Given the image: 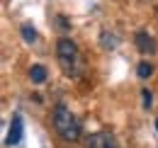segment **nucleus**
Wrapping results in <instances>:
<instances>
[{
  "label": "nucleus",
  "mask_w": 158,
  "mask_h": 148,
  "mask_svg": "<svg viewBox=\"0 0 158 148\" xmlns=\"http://www.w3.org/2000/svg\"><path fill=\"white\" fill-rule=\"evenodd\" d=\"M54 129L59 131V136L66 138V141H78L80 138V124L66 105H59L54 109Z\"/></svg>",
  "instance_id": "nucleus-1"
},
{
  "label": "nucleus",
  "mask_w": 158,
  "mask_h": 148,
  "mask_svg": "<svg viewBox=\"0 0 158 148\" xmlns=\"http://www.w3.org/2000/svg\"><path fill=\"white\" fill-rule=\"evenodd\" d=\"M29 78H32V83H44V80H46V68L39 66V63L32 66V68H29Z\"/></svg>",
  "instance_id": "nucleus-6"
},
{
  "label": "nucleus",
  "mask_w": 158,
  "mask_h": 148,
  "mask_svg": "<svg viewBox=\"0 0 158 148\" xmlns=\"http://www.w3.org/2000/svg\"><path fill=\"white\" fill-rule=\"evenodd\" d=\"M20 138H22V117H20V114H15L12 121H10V131H7L5 143H7V146H17Z\"/></svg>",
  "instance_id": "nucleus-4"
},
{
  "label": "nucleus",
  "mask_w": 158,
  "mask_h": 148,
  "mask_svg": "<svg viewBox=\"0 0 158 148\" xmlns=\"http://www.w3.org/2000/svg\"><path fill=\"white\" fill-rule=\"evenodd\" d=\"M156 131H158V119H156Z\"/></svg>",
  "instance_id": "nucleus-11"
},
{
  "label": "nucleus",
  "mask_w": 158,
  "mask_h": 148,
  "mask_svg": "<svg viewBox=\"0 0 158 148\" xmlns=\"http://www.w3.org/2000/svg\"><path fill=\"white\" fill-rule=\"evenodd\" d=\"M141 102H143V109H148V107H151V102H153L151 90H141Z\"/></svg>",
  "instance_id": "nucleus-10"
},
{
  "label": "nucleus",
  "mask_w": 158,
  "mask_h": 148,
  "mask_svg": "<svg viewBox=\"0 0 158 148\" xmlns=\"http://www.w3.org/2000/svg\"><path fill=\"white\" fill-rule=\"evenodd\" d=\"M56 51H59V63L66 73L71 75L76 71V63H78V46L71 41V39H61L56 44Z\"/></svg>",
  "instance_id": "nucleus-2"
},
{
  "label": "nucleus",
  "mask_w": 158,
  "mask_h": 148,
  "mask_svg": "<svg viewBox=\"0 0 158 148\" xmlns=\"http://www.w3.org/2000/svg\"><path fill=\"white\" fill-rule=\"evenodd\" d=\"M136 46L141 54H156V39L148 32H139L136 34Z\"/></svg>",
  "instance_id": "nucleus-5"
},
{
  "label": "nucleus",
  "mask_w": 158,
  "mask_h": 148,
  "mask_svg": "<svg viewBox=\"0 0 158 148\" xmlns=\"http://www.w3.org/2000/svg\"><path fill=\"white\" fill-rule=\"evenodd\" d=\"M22 37H24V41H37V29L34 27H29V24H22Z\"/></svg>",
  "instance_id": "nucleus-8"
},
{
  "label": "nucleus",
  "mask_w": 158,
  "mask_h": 148,
  "mask_svg": "<svg viewBox=\"0 0 158 148\" xmlns=\"http://www.w3.org/2000/svg\"><path fill=\"white\" fill-rule=\"evenodd\" d=\"M85 148H117V141L110 131H98L85 141Z\"/></svg>",
  "instance_id": "nucleus-3"
},
{
  "label": "nucleus",
  "mask_w": 158,
  "mask_h": 148,
  "mask_svg": "<svg viewBox=\"0 0 158 148\" xmlns=\"http://www.w3.org/2000/svg\"><path fill=\"white\" fill-rule=\"evenodd\" d=\"M136 73H139V78H148V75L153 73V66H151L148 61H141L136 66Z\"/></svg>",
  "instance_id": "nucleus-7"
},
{
  "label": "nucleus",
  "mask_w": 158,
  "mask_h": 148,
  "mask_svg": "<svg viewBox=\"0 0 158 148\" xmlns=\"http://www.w3.org/2000/svg\"><path fill=\"white\" fill-rule=\"evenodd\" d=\"M110 34H112V32H102V39H100L105 49H114V46H117V37H110Z\"/></svg>",
  "instance_id": "nucleus-9"
}]
</instances>
